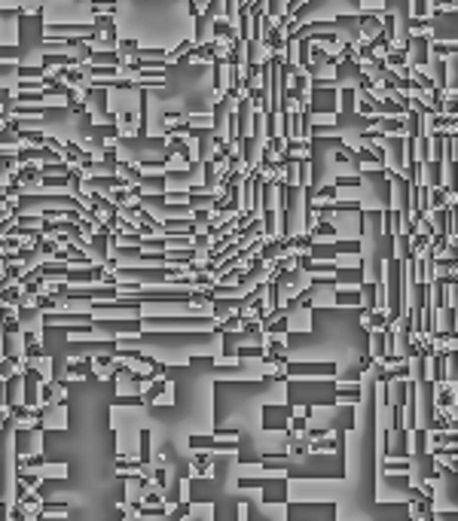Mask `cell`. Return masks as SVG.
I'll return each instance as SVG.
<instances>
[{"mask_svg":"<svg viewBox=\"0 0 458 521\" xmlns=\"http://www.w3.org/2000/svg\"><path fill=\"white\" fill-rule=\"evenodd\" d=\"M150 406H165V409H171L174 406V381H153V390H150Z\"/></svg>","mask_w":458,"mask_h":521,"instance_id":"1","label":"cell"}]
</instances>
